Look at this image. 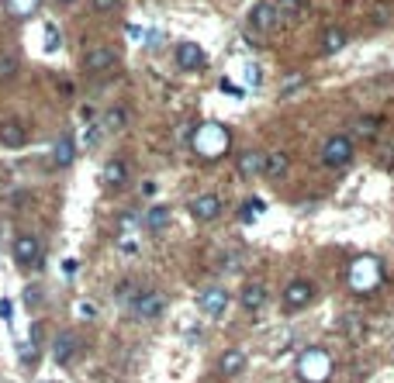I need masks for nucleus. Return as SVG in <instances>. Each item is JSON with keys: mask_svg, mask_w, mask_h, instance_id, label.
Returning <instances> with one entry per match:
<instances>
[{"mask_svg": "<svg viewBox=\"0 0 394 383\" xmlns=\"http://www.w3.org/2000/svg\"><path fill=\"white\" fill-rule=\"evenodd\" d=\"M377 131H381V117H360L356 124H353V135L356 138H377Z\"/></svg>", "mask_w": 394, "mask_h": 383, "instance_id": "393cba45", "label": "nucleus"}, {"mask_svg": "<svg viewBox=\"0 0 394 383\" xmlns=\"http://www.w3.org/2000/svg\"><path fill=\"white\" fill-rule=\"evenodd\" d=\"M218 370H221V377H239V373L246 370V352H239V349H228V352H221V359H218Z\"/></svg>", "mask_w": 394, "mask_h": 383, "instance_id": "dca6fc26", "label": "nucleus"}, {"mask_svg": "<svg viewBox=\"0 0 394 383\" xmlns=\"http://www.w3.org/2000/svg\"><path fill=\"white\" fill-rule=\"evenodd\" d=\"M128 307H132V314H135L139 321H152V318H159V314L166 311V293H159V290H142Z\"/></svg>", "mask_w": 394, "mask_h": 383, "instance_id": "423d86ee", "label": "nucleus"}, {"mask_svg": "<svg viewBox=\"0 0 394 383\" xmlns=\"http://www.w3.org/2000/svg\"><path fill=\"white\" fill-rule=\"evenodd\" d=\"M118 63H121V56H118L111 45H94V49H87V52H84V73H90V76L114 73V70H118Z\"/></svg>", "mask_w": 394, "mask_h": 383, "instance_id": "39448f33", "label": "nucleus"}, {"mask_svg": "<svg viewBox=\"0 0 394 383\" xmlns=\"http://www.w3.org/2000/svg\"><path fill=\"white\" fill-rule=\"evenodd\" d=\"M277 7H281L284 17H297V14L308 10V0H277Z\"/></svg>", "mask_w": 394, "mask_h": 383, "instance_id": "a878e982", "label": "nucleus"}, {"mask_svg": "<svg viewBox=\"0 0 394 383\" xmlns=\"http://www.w3.org/2000/svg\"><path fill=\"white\" fill-rule=\"evenodd\" d=\"M0 145H3V149H24V145H28V128H24V121H17V117L0 121Z\"/></svg>", "mask_w": 394, "mask_h": 383, "instance_id": "9d476101", "label": "nucleus"}, {"mask_svg": "<svg viewBox=\"0 0 394 383\" xmlns=\"http://www.w3.org/2000/svg\"><path fill=\"white\" fill-rule=\"evenodd\" d=\"M197 304H200V311H204L207 318H221L225 307H228V290L225 287H207L200 297H197Z\"/></svg>", "mask_w": 394, "mask_h": 383, "instance_id": "f8f14e48", "label": "nucleus"}, {"mask_svg": "<svg viewBox=\"0 0 394 383\" xmlns=\"http://www.w3.org/2000/svg\"><path fill=\"white\" fill-rule=\"evenodd\" d=\"M297 373H301V380H308V383H325L329 380V373H332L329 352H325V349H308V352H301Z\"/></svg>", "mask_w": 394, "mask_h": 383, "instance_id": "7ed1b4c3", "label": "nucleus"}, {"mask_svg": "<svg viewBox=\"0 0 394 383\" xmlns=\"http://www.w3.org/2000/svg\"><path fill=\"white\" fill-rule=\"evenodd\" d=\"M381 284V263L374 256H360L353 266H349V287L356 293H374Z\"/></svg>", "mask_w": 394, "mask_h": 383, "instance_id": "f03ea898", "label": "nucleus"}, {"mask_svg": "<svg viewBox=\"0 0 394 383\" xmlns=\"http://www.w3.org/2000/svg\"><path fill=\"white\" fill-rule=\"evenodd\" d=\"M42 335H45V325H42V321H35V325H31V342L38 345V342H42Z\"/></svg>", "mask_w": 394, "mask_h": 383, "instance_id": "2f4dec72", "label": "nucleus"}, {"mask_svg": "<svg viewBox=\"0 0 394 383\" xmlns=\"http://www.w3.org/2000/svg\"><path fill=\"white\" fill-rule=\"evenodd\" d=\"M322 163H325L329 170L349 166V163H353V138H349V135H332V138H325V145H322Z\"/></svg>", "mask_w": 394, "mask_h": 383, "instance_id": "20e7f679", "label": "nucleus"}, {"mask_svg": "<svg viewBox=\"0 0 394 383\" xmlns=\"http://www.w3.org/2000/svg\"><path fill=\"white\" fill-rule=\"evenodd\" d=\"M191 214H194L197 221H214L218 214H221V197H214V193H200L191 200Z\"/></svg>", "mask_w": 394, "mask_h": 383, "instance_id": "4468645a", "label": "nucleus"}, {"mask_svg": "<svg viewBox=\"0 0 394 383\" xmlns=\"http://www.w3.org/2000/svg\"><path fill=\"white\" fill-rule=\"evenodd\" d=\"M125 124H128V111H125V107H111V111L104 114V121H100L104 131H121Z\"/></svg>", "mask_w": 394, "mask_h": 383, "instance_id": "b1692460", "label": "nucleus"}, {"mask_svg": "<svg viewBox=\"0 0 394 383\" xmlns=\"http://www.w3.org/2000/svg\"><path fill=\"white\" fill-rule=\"evenodd\" d=\"M281 21H284V14H281V7H277L274 0H260V3L249 10V24H253L256 31H263V35L277 31Z\"/></svg>", "mask_w": 394, "mask_h": 383, "instance_id": "0eeeda50", "label": "nucleus"}, {"mask_svg": "<svg viewBox=\"0 0 394 383\" xmlns=\"http://www.w3.org/2000/svg\"><path fill=\"white\" fill-rule=\"evenodd\" d=\"M166 225H170V207L156 204V207L145 211V228H149V231H163Z\"/></svg>", "mask_w": 394, "mask_h": 383, "instance_id": "4be33fe9", "label": "nucleus"}, {"mask_svg": "<svg viewBox=\"0 0 394 383\" xmlns=\"http://www.w3.org/2000/svg\"><path fill=\"white\" fill-rule=\"evenodd\" d=\"M311 297H315V287H311L308 280H291V284L284 287V307H287V311H301V307L311 304Z\"/></svg>", "mask_w": 394, "mask_h": 383, "instance_id": "9b49d317", "label": "nucleus"}, {"mask_svg": "<svg viewBox=\"0 0 394 383\" xmlns=\"http://www.w3.org/2000/svg\"><path fill=\"white\" fill-rule=\"evenodd\" d=\"M73 159H77V145H73L70 135H63V138L56 142V149H52V163H56V166H70Z\"/></svg>", "mask_w": 394, "mask_h": 383, "instance_id": "a211bd4d", "label": "nucleus"}, {"mask_svg": "<svg viewBox=\"0 0 394 383\" xmlns=\"http://www.w3.org/2000/svg\"><path fill=\"white\" fill-rule=\"evenodd\" d=\"M173 59H177V66H180L184 73H197V70H204V63H207V56H204V49H200L197 42H180L177 52H173Z\"/></svg>", "mask_w": 394, "mask_h": 383, "instance_id": "1a4fd4ad", "label": "nucleus"}, {"mask_svg": "<svg viewBox=\"0 0 394 383\" xmlns=\"http://www.w3.org/2000/svg\"><path fill=\"white\" fill-rule=\"evenodd\" d=\"M0 318H3V321H7V325H10V318H14V304H10V300H7V297H3V300H0Z\"/></svg>", "mask_w": 394, "mask_h": 383, "instance_id": "7c9ffc66", "label": "nucleus"}, {"mask_svg": "<svg viewBox=\"0 0 394 383\" xmlns=\"http://www.w3.org/2000/svg\"><path fill=\"white\" fill-rule=\"evenodd\" d=\"M14 70H17V63H14V59H0V80H10V76H14Z\"/></svg>", "mask_w": 394, "mask_h": 383, "instance_id": "cd10ccee", "label": "nucleus"}, {"mask_svg": "<svg viewBox=\"0 0 394 383\" xmlns=\"http://www.w3.org/2000/svg\"><path fill=\"white\" fill-rule=\"evenodd\" d=\"M228 145H232V135H228V128L218 124V121L197 124L194 135H191V149H194L200 159H218V156L228 152Z\"/></svg>", "mask_w": 394, "mask_h": 383, "instance_id": "f257e3e1", "label": "nucleus"}, {"mask_svg": "<svg viewBox=\"0 0 394 383\" xmlns=\"http://www.w3.org/2000/svg\"><path fill=\"white\" fill-rule=\"evenodd\" d=\"M24 300H28V307H31V304H38V300H42V290H24Z\"/></svg>", "mask_w": 394, "mask_h": 383, "instance_id": "473e14b6", "label": "nucleus"}, {"mask_svg": "<svg viewBox=\"0 0 394 383\" xmlns=\"http://www.w3.org/2000/svg\"><path fill=\"white\" fill-rule=\"evenodd\" d=\"M14 259H17V266L38 270L42 266V242L35 235H17L14 238Z\"/></svg>", "mask_w": 394, "mask_h": 383, "instance_id": "6e6552de", "label": "nucleus"}, {"mask_svg": "<svg viewBox=\"0 0 394 383\" xmlns=\"http://www.w3.org/2000/svg\"><path fill=\"white\" fill-rule=\"evenodd\" d=\"M118 3H121V0H94V10H100V14H111V10H118Z\"/></svg>", "mask_w": 394, "mask_h": 383, "instance_id": "c85d7f7f", "label": "nucleus"}, {"mask_svg": "<svg viewBox=\"0 0 394 383\" xmlns=\"http://www.w3.org/2000/svg\"><path fill=\"white\" fill-rule=\"evenodd\" d=\"M239 173H242V177H263V173H267V152L246 149V152L239 156Z\"/></svg>", "mask_w": 394, "mask_h": 383, "instance_id": "2eb2a0df", "label": "nucleus"}, {"mask_svg": "<svg viewBox=\"0 0 394 383\" xmlns=\"http://www.w3.org/2000/svg\"><path fill=\"white\" fill-rule=\"evenodd\" d=\"M59 45H63V35L56 31V24H45V49H49V52H56Z\"/></svg>", "mask_w": 394, "mask_h": 383, "instance_id": "bb28decb", "label": "nucleus"}, {"mask_svg": "<svg viewBox=\"0 0 394 383\" xmlns=\"http://www.w3.org/2000/svg\"><path fill=\"white\" fill-rule=\"evenodd\" d=\"M246 80H249V83H260V70L249 66V70H246Z\"/></svg>", "mask_w": 394, "mask_h": 383, "instance_id": "72a5a7b5", "label": "nucleus"}, {"mask_svg": "<svg viewBox=\"0 0 394 383\" xmlns=\"http://www.w3.org/2000/svg\"><path fill=\"white\" fill-rule=\"evenodd\" d=\"M77 311H80V318H87V321H94V318H97V307H94V304H87V300H84Z\"/></svg>", "mask_w": 394, "mask_h": 383, "instance_id": "c756f323", "label": "nucleus"}, {"mask_svg": "<svg viewBox=\"0 0 394 383\" xmlns=\"http://www.w3.org/2000/svg\"><path fill=\"white\" fill-rule=\"evenodd\" d=\"M38 7H42V0H3V10H7L10 17H17V21L31 17Z\"/></svg>", "mask_w": 394, "mask_h": 383, "instance_id": "aec40b11", "label": "nucleus"}, {"mask_svg": "<svg viewBox=\"0 0 394 383\" xmlns=\"http://www.w3.org/2000/svg\"><path fill=\"white\" fill-rule=\"evenodd\" d=\"M291 170V156L287 152H267V173L263 177H284Z\"/></svg>", "mask_w": 394, "mask_h": 383, "instance_id": "412c9836", "label": "nucleus"}, {"mask_svg": "<svg viewBox=\"0 0 394 383\" xmlns=\"http://www.w3.org/2000/svg\"><path fill=\"white\" fill-rule=\"evenodd\" d=\"M239 300H242V307H246V311H260V307H263V300H267V287L253 280V284H246V287H242V297H239Z\"/></svg>", "mask_w": 394, "mask_h": 383, "instance_id": "f3484780", "label": "nucleus"}, {"mask_svg": "<svg viewBox=\"0 0 394 383\" xmlns=\"http://www.w3.org/2000/svg\"><path fill=\"white\" fill-rule=\"evenodd\" d=\"M346 49V31L342 28H329L325 35H322V52H342Z\"/></svg>", "mask_w": 394, "mask_h": 383, "instance_id": "5701e85b", "label": "nucleus"}, {"mask_svg": "<svg viewBox=\"0 0 394 383\" xmlns=\"http://www.w3.org/2000/svg\"><path fill=\"white\" fill-rule=\"evenodd\" d=\"M77 352H80V339H77V332H63V335L56 339V345H52V359H56V366L73 363Z\"/></svg>", "mask_w": 394, "mask_h": 383, "instance_id": "ddd939ff", "label": "nucleus"}, {"mask_svg": "<svg viewBox=\"0 0 394 383\" xmlns=\"http://www.w3.org/2000/svg\"><path fill=\"white\" fill-rule=\"evenodd\" d=\"M125 180H128V166H125L121 159L104 163V184H107V187H125Z\"/></svg>", "mask_w": 394, "mask_h": 383, "instance_id": "6ab92c4d", "label": "nucleus"}, {"mask_svg": "<svg viewBox=\"0 0 394 383\" xmlns=\"http://www.w3.org/2000/svg\"><path fill=\"white\" fill-rule=\"evenodd\" d=\"M56 3H59V7H73L77 0H56Z\"/></svg>", "mask_w": 394, "mask_h": 383, "instance_id": "f704fd0d", "label": "nucleus"}]
</instances>
